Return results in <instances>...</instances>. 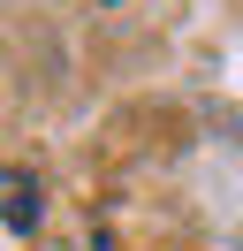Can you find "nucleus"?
I'll use <instances>...</instances> for the list:
<instances>
[{"mask_svg": "<svg viewBox=\"0 0 243 251\" xmlns=\"http://www.w3.org/2000/svg\"><path fill=\"white\" fill-rule=\"evenodd\" d=\"M8 236H38V213H46V198H38V183H30V168H8Z\"/></svg>", "mask_w": 243, "mask_h": 251, "instance_id": "nucleus-1", "label": "nucleus"}]
</instances>
